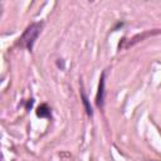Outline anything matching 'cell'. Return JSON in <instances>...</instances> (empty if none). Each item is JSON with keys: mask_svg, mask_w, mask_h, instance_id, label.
Masks as SVG:
<instances>
[{"mask_svg": "<svg viewBox=\"0 0 161 161\" xmlns=\"http://www.w3.org/2000/svg\"><path fill=\"white\" fill-rule=\"evenodd\" d=\"M42 28H43V23H31L25 30L24 33L20 35V38L18 39L16 42V45L19 47H23V48H26L29 52L33 50V47L35 44V40L38 39L40 31H42Z\"/></svg>", "mask_w": 161, "mask_h": 161, "instance_id": "cell-1", "label": "cell"}, {"mask_svg": "<svg viewBox=\"0 0 161 161\" xmlns=\"http://www.w3.org/2000/svg\"><path fill=\"white\" fill-rule=\"evenodd\" d=\"M106 70L102 72L99 77V83H98V91L96 94V106L98 108H103L104 106V97H106Z\"/></svg>", "mask_w": 161, "mask_h": 161, "instance_id": "cell-2", "label": "cell"}, {"mask_svg": "<svg viewBox=\"0 0 161 161\" xmlns=\"http://www.w3.org/2000/svg\"><path fill=\"white\" fill-rule=\"evenodd\" d=\"M80 98H82V103H83V107H84V111H86L87 116L88 117H92L93 116V109H92V106L89 103V99H88V97H87V94H86V92H84L83 88L80 89Z\"/></svg>", "mask_w": 161, "mask_h": 161, "instance_id": "cell-3", "label": "cell"}, {"mask_svg": "<svg viewBox=\"0 0 161 161\" xmlns=\"http://www.w3.org/2000/svg\"><path fill=\"white\" fill-rule=\"evenodd\" d=\"M50 114H52V111L47 103H42L36 108V116L40 118H48V117H50Z\"/></svg>", "mask_w": 161, "mask_h": 161, "instance_id": "cell-4", "label": "cell"}, {"mask_svg": "<svg viewBox=\"0 0 161 161\" xmlns=\"http://www.w3.org/2000/svg\"><path fill=\"white\" fill-rule=\"evenodd\" d=\"M33 103H34V99H29V101H28V103H26V109H29V108H31V106H33Z\"/></svg>", "mask_w": 161, "mask_h": 161, "instance_id": "cell-5", "label": "cell"}]
</instances>
